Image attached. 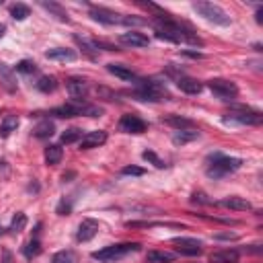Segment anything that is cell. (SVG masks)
Returning <instances> with one entry per match:
<instances>
[{
	"instance_id": "8d00e7d4",
	"label": "cell",
	"mask_w": 263,
	"mask_h": 263,
	"mask_svg": "<svg viewBox=\"0 0 263 263\" xmlns=\"http://www.w3.org/2000/svg\"><path fill=\"white\" fill-rule=\"evenodd\" d=\"M70 212H72V198L62 200L60 206H58V214H60V216H68Z\"/></svg>"
},
{
	"instance_id": "f546056e",
	"label": "cell",
	"mask_w": 263,
	"mask_h": 263,
	"mask_svg": "<svg viewBox=\"0 0 263 263\" xmlns=\"http://www.w3.org/2000/svg\"><path fill=\"white\" fill-rule=\"evenodd\" d=\"M25 226H27V216L23 214V212H18L14 218H12V224H10V232L12 234H18V232H23L25 230Z\"/></svg>"
},
{
	"instance_id": "9a60e30c",
	"label": "cell",
	"mask_w": 263,
	"mask_h": 263,
	"mask_svg": "<svg viewBox=\"0 0 263 263\" xmlns=\"http://www.w3.org/2000/svg\"><path fill=\"white\" fill-rule=\"evenodd\" d=\"M177 86H179V90L187 92V95H200V92L204 90V84L196 78H190V76H179Z\"/></svg>"
},
{
	"instance_id": "6da1fadb",
	"label": "cell",
	"mask_w": 263,
	"mask_h": 263,
	"mask_svg": "<svg viewBox=\"0 0 263 263\" xmlns=\"http://www.w3.org/2000/svg\"><path fill=\"white\" fill-rule=\"evenodd\" d=\"M132 97L138 101H150V103H160V101H168L171 95L162 82L154 80V78H144V80H136V90L132 92Z\"/></svg>"
},
{
	"instance_id": "5b68a950",
	"label": "cell",
	"mask_w": 263,
	"mask_h": 263,
	"mask_svg": "<svg viewBox=\"0 0 263 263\" xmlns=\"http://www.w3.org/2000/svg\"><path fill=\"white\" fill-rule=\"evenodd\" d=\"M138 251H140L138 242H122V245H111L101 251H95L92 253V259H97L101 263H116V261H120L132 253H138Z\"/></svg>"
},
{
	"instance_id": "52a82bcc",
	"label": "cell",
	"mask_w": 263,
	"mask_h": 263,
	"mask_svg": "<svg viewBox=\"0 0 263 263\" xmlns=\"http://www.w3.org/2000/svg\"><path fill=\"white\" fill-rule=\"evenodd\" d=\"M226 124H238V126H261L263 124V116L259 111H253L249 107H236L230 109V114L224 118Z\"/></svg>"
},
{
	"instance_id": "8fae6325",
	"label": "cell",
	"mask_w": 263,
	"mask_h": 263,
	"mask_svg": "<svg viewBox=\"0 0 263 263\" xmlns=\"http://www.w3.org/2000/svg\"><path fill=\"white\" fill-rule=\"evenodd\" d=\"M97 234H99V222L86 218V220L80 222L78 232H76V238H78V242H88V240L95 238Z\"/></svg>"
},
{
	"instance_id": "b9f144b4",
	"label": "cell",
	"mask_w": 263,
	"mask_h": 263,
	"mask_svg": "<svg viewBox=\"0 0 263 263\" xmlns=\"http://www.w3.org/2000/svg\"><path fill=\"white\" fill-rule=\"evenodd\" d=\"M257 23H259V25L263 23V8H259V10H257Z\"/></svg>"
},
{
	"instance_id": "3957f363",
	"label": "cell",
	"mask_w": 263,
	"mask_h": 263,
	"mask_svg": "<svg viewBox=\"0 0 263 263\" xmlns=\"http://www.w3.org/2000/svg\"><path fill=\"white\" fill-rule=\"evenodd\" d=\"M90 16L95 18L97 23H103V25H136V27H142L146 25L144 18H138V16H126V14H120V12H114L109 8H103V6H95L90 8Z\"/></svg>"
},
{
	"instance_id": "7bdbcfd3",
	"label": "cell",
	"mask_w": 263,
	"mask_h": 263,
	"mask_svg": "<svg viewBox=\"0 0 263 263\" xmlns=\"http://www.w3.org/2000/svg\"><path fill=\"white\" fill-rule=\"evenodd\" d=\"M4 33H6V27H4V25H2V23H0V37H2V35H4Z\"/></svg>"
},
{
	"instance_id": "30bf717a",
	"label": "cell",
	"mask_w": 263,
	"mask_h": 263,
	"mask_svg": "<svg viewBox=\"0 0 263 263\" xmlns=\"http://www.w3.org/2000/svg\"><path fill=\"white\" fill-rule=\"evenodd\" d=\"M146 128V122L138 116H124L120 120V132H124V134H144Z\"/></svg>"
},
{
	"instance_id": "d6a6232c",
	"label": "cell",
	"mask_w": 263,
	"mask_h": 263,
	"mask_svg": "<svg viewBox=\"0 0 263 263\" xmlns=\"http://www.w3.org/2000/svg\"><path fill=\"white\" fill-rule=\"evenodd\" d=\"M10 14H12V18H16V21H25V18L31 14V8L27 4H14L10 8Z\"/></svg>"
},
{
	"instance_id": "9c48e42d",
	"label": "cell",
	"mask_w": 263,
	"mask_h": 263,
	"mask_svg": "<svg viewBox=\"0 0 263 263\" xmlns=\"http://www.w3.org/2000/svg\"><path fill=\"white\" fill-rule=\"evenodd\" d=\"M173 242L177 245V253L181 255H187V257H200L204 253L202 249V242L196 240V238H173Z\"/></svg>"
},
{
	"instance_id": "ab89813d",
	"label": "cell",
	"mask_w": 263,
	"mask_h": 263,
	"mask_svg": "<svg viewBox=\"0 0 263 263\" xmlns=\"http://www.w3.org/2000/svg\"><path fill=\"white\" fill-rule=\"evenodd\" d=\"M194 202H200V204H212V200H206L204 194H194Z\"/></svg>"
},
{
	"instance_id": "ba28073f",
	"label": "cell",
	"mask_w": 263,
	"mask_h": 263,
	"mask_svg": "<svg viewBox=\"0 0 263 263\" xmlns=\"http://www.w3.org/2000/svg\"><path fill=\"white\" fill-rule=\"evenodd\" d=\"M208 88L212 90V95L218 97L220 101H234L238 97V88L234 82L226 78H214L208 82Z\"/></svg>"
},
{
	"instance_id": "83f0119b",
	"label": "cell",
	"mask_w": 263,
	"mask_h": 263,
	"mask_svg": "<svg viewBox=\"0 0 263 263\" xmlns=\"http://www.w3.org/2000/svg\"><path fill=\"white\" fill-rule=\"evenodd\" d=\"M42 242H40V238H31L29 242H27V245H25V257L27 259H35V257H40L42 255Z\"/></svg>"
},
{
	"instance_id": "5bb4252c",
	"label": "cell",
	"mask_w": 263,
	"mask_h": 263,
	"mask_svg": "<svg viewBox=\"0 0 263 263\" xmlns=\"http://www.w3.org/2000/svg\"><path fill=\"white\" fill-rule=\"evenodd\" d=\"M120 42L124 46H132V48H146L150 44V40L144 35V33H138V31H128V33H122L120 35Z\"/></svg>"
},
{
	"instance_id": "484cf974",
	"label": "cell",
	"mask_w": 263,
	"mask_h": 263,
	"mask_svg": "<svg viewBox=\"0 0 263 263\" xmlns=\"http://www.w3.org/2000/svg\"><path fill=\"white\" fill-rule=\"evenodd\" d=\"M18 128V118L16 116H6L0 124V138H8L12 132H16Z\"/></svg>"
},
{
	"instance_id": "603a6c76",
	"label": "cell",
	"mask_w": 263,
	"mask_h": 263,
	"mask_svg": "<svg viewBox=\"0 0 263 263\" xmlns=\"http://www.w3.org/2000/svg\"><path fill=\"white\" fill-rule=\"evenodd\" d=\"M175 259H177V255L171 251H150L146 255L148 263H173Z\"/></svg>"
},
{
	"instance_id": "1f68e13d",
	"label": "cell",
	"mask_w": 263,
	"mask_h": 263,
	"mask_svg": "<svg viewBox=\"0 0 263 263\" xmlns=\"http://www.w3.org/2000/svg\"><path fill=\"white\" fill-rule=\"evenodd\" d=\"M52 263H78V257L74 251H60L54 255Z\"/></svg>"
},
{
	"instance_id": "e575fe53",
	"label": "cell",
	"mask_w": 263,
	"mask_h": 263,
	"mask_svg": "<svg viewBox=\"0 0 263 263\" xmlns=\"http://www.w3.org/2000/svg\"><path fill=\"white\" fill-rule=\"evenodd\" d=\"M142 156H144V160L152 162V164H154L156 168H164V166H166V164H164V160H160V158H158V156H156V154L152 152V150H146V152H144Z\"/></svg>"
},
{
	"instance_id": "74e56055",
	"label": "cell",
	"mask_w": 263,
	"mask_h": 263,
	"mask_svg": "<svg viewBox=\"0 0 263 263\" xmlns=\"http://www.w3.org/2000/svg\"><path fill=\"white\" fill-rule=\"evenodd\" d=\"M0 263H14V257H12V253H10L8 249H4V251H2V257H0Z\"/></svg>"
},
{
	"instance_id": "d6986e66",
	"label": "cell",
	"mask_w": 263,
	"mask_h": 263,
	"mask_svg": "<svg viewBox=\"0 0 263 263\" xmlns=\"http://www.w3.org/2000/svg\"><path fill=\"white\" fill-rule=\"evenodd\" d=\"M200 138V132L198 130H175L173 132V144L183 146V144H190L194 140Z\"/></svg>"
},
{
	"instance_id": "e0dca14e",
	"label": "cell",
	"mask_w": 263,
	"mask_h": 263,
	"mask_svg": "<svg viewBox=\"0 0 263 263\" xmlns=\"http://www.w3.org/2000/svg\"><path fill=\"white\" fill-rule=\"evenodd\" d=\"M46 56H48V60H60V62H74V60L78 58L76 52H74V50H66V48L50 50Z\"/></svg>"
},
{
	"instance_id": "4dcf8cb0",
	"label": "cell",
	"mask_w": 263,
	"mask_h": 263,
	"mask_svg": "<svg viewBox=\"0 0 263 263\" xmlns=\"http://www.w3.org/2000/svg\"><path fill=\"white\" fill-rule=\"evenodd\" d=\"M78 140H82V130H78V128H70L62 134V144H74Z\"/></svg>"
},
{
	"instance_id": "7c38bea8",
	"label": "cell",
	"mask_w": 263,
	"mask_h": 263,
	"mask_svg": "<svg viewBox=\"0 0 263 263\" xmlns=\"http://www.w3.org/2000/svg\"><path fill=\"white\" fill-rule=\"evenodd\" d=\"M107 142V132L103 130H95V132H88L86 136H82L80 140V150H90V148H99Z\"/></svg>"
},
{
	"instance_id": "4316f807",
	"label": "cell",
	"mask_w": 263,
	"mask_h": 263,
	"mask_svg": "<svg viewBox=\"0 0 263 263\" xmlns=\"http://www.w3.org/2000/svg\"><path fill=\"white\" fill-rule=\"evenodd\" d=\"M42 6L46 8V10H50L56 18H58V21H62V23H70V16H68V12L58 4V2H46V0H44V2H42Z\"/></svg>"
},
{
	"instance_id": "8992f818",
	"label": "cell",
	"mask_w": 263,
	"mask_h": 263,
	"mask_svg": "<svg viewBox=\"0 0 263 263\" xmlns=\"http://www.w3.org/2000/svg\"><path fill=\"white\" fill-rule=\"evenodd\" d=\"M194 10H196L200 16H204L206 21H210V23H214V25H222V27L230 25V16L226 14V10L220 8V6L214 4V2H204V0H200V2L194 4Z\"/></svg>"
},
{
	"instance_id": "d590c367",
	"label": "cell",
	"mask_w": 263,
	"mask_h": 263,
	"mask_svg": "<svg viewBox=\"0 0 263 263\" xmlns=\"http://www.w3.org/2000/svg\"><path fill=\"white\" fill-rule=\"evenodd\" d=\"M146 171L142 166H126L124 171H122V175H128V177H142Z\"/></svg>"
},
{
	"instance_id": "f35d334b",
	"label": "cell",
	"mask_w": 263,
	"mask_h": 263,
	"mask_svg": "<svg viewBox=\"0 0 263 263\" xmlns=\"http://www.w3.org/2000/svg\"><path fill=\"white\" fill-rule=\"evenodd\" d=\"M214 238H218V240H234L236 234H232V232H222V234H216Z\"/></svg>"
},
{
	"instance_id": "60d3db41",
	"label": "cell",
	"mask_w": 263,
	"mask_h": 263,
	"mask_svg": "<svg viewBox=\"0 0 263 263\" xmlns=\"http://www.w3.org/2000/svg\"><path fill=\"white\" fill-rule=\"evenodd\" d=\"M74 177H76V173H72V171H70V173H64V175H62V179H64V181H68V179H74Z\"/></svg>"
},
{
	"instance_id": "277c9868",
	"label": "cell",
	"mask_w": 263,
	"mask_h": 263,
	"mask_svg": "<svg viewBox=\"0 0 263 263\" xmlns=\"http://www.w3.org/2000/svg\"><path fill=\"white\" fill-rule=\"evenodd\" d=\"M52 116L56 118H80V116H86V118H101L103 116V109L97 107V105H86V103H78V101H74V103H68V105H62V107H56L50 111Z\"/></svg>"
},
{
	"instance_id": "ac0fdd59",
	"label": "cell",
	"mask_w": 263,
	"mask_h": 263,
	"mask_svg": "<svg viewBox=\"0 0 263 263\" xmlns=\"http://www.w3.org/2000/svg\"><path fill=\"white\" fill-rule=\"evenodd\" d=\"M107 72L114 74V76L122 78V80H136V74L130 66H124V64H107Z\"/></svg>"
},
{
	"instance_id": "2e32d148",
	"label": "cell",
	"mask_w": 263,
	"mask_h": 263,
	"mask_svg": "<svg viewBox=\"0 0 263 263\" xmlns=\"http://www.w3.org/2000/svg\"><path fill=\"white\" fill-rule=\"evenodd\" d=\"M220 206H222V208L234 210V212H247V210H251V204H249L245 198H236V196L222 200V202H220Z\"/></svg>"
},
{
	"instance_id": "7a4b0ae2",
	"label": "cell",
	"mask_w": 263,
	"mask_h": 263,
	"mask_svg": "<svg viewBox=\"0 0 263 263\" xmlns=\"http://www.w3.org/2000/svg\"><path fill=\"white\" fill-rule=\"evenodd\" d=\"M206 164H208V168H206L208 177L222 179V177L238 171V168L242 166V160L234 158V156H224V154H210L208 160H206Z\"/></svg>"
},
{
	"instance_id": "ffe728a7",
	"label": "cell",
	"mask_w": 263,
	"mask_h": 263,
	"mask_svg": "<svg viewBox=\"0 0 263 263\" xmlns=\"http://www.w3.org/2000/svg\"><path fill=\"white\" fill-rule=\"evenodd\" d=\"M0 82H2V86H4L8 92H14V90H16V76H14V72H12L6 64H0Z\"/></svg>"
},
{
	"instance_id": "f1b7e54d",
	"label": "cell",
	"mask_w": 263,
	"mask_h": 263,
	"mask_svg": "<svg viewBox=\"0 0 263 263\" xmlns=\"http://www.w3.org/2000/svg\"><path fill=\"white\" fill-rule=\"evenodd\" d=\"M37 88H40L42 92H46V95H50V92H54L56 88H58V80H56L54 76H42L40 82H37Z\"/></svg>"
},
{
	"instance_id": "d4e9b609",
	"label": "cell",
	"mask_w": 263,
	"mask_h": 263,
	"mask_svg": "<svg viewBox=\"0 0 263 263\" xmlns=\"http://www.w3.org/2000/svg\"><path fill=\"white\" fill-rule=\"evenodd\" d=\"M238 261V251H218L210 255V263H236Z\"/></svg>"
},
{
	"instance_id": "7402d4cb",
	"label": "cell",
	"mask_w": 263,
	"mask_h": 263,
	"mask_svg": "<svg viewBox=\"0 0 263 263\" xmlns=\"http://www.w3.org/2000/svg\"><path fill=\"white\" fill-rule=\"evenodd\" d=\"M166 126H171L175 130H196V124L187 118H181V116H171V118H164L162 120Z\"/></svg>"
},
{
	"instance_id": "4fadbf2b",
	"label": "cell",
	"mask_w": 263,
	"mask_h": 263,
	"mask_svg": "<svg viewBox=\"0 0 263 263\" xmlns=\"http://www.w3.org/2000/svg\"><path fill=\"white\" fill-rule=\"evenodd\" d=\"M66 88L70 92V97L74 101H80L86 97V92H88V82L82 80V78H68L66 80Z\"/></svg>"
},
{
	"instance_id": "44dd1931",
	"label": "cell",
	"mask_w": 263,
	"mask_h": 263,
	"mask_svg": "<svg viewBox=\"0 0 263 263\" xmlns=\"http://www.w3.org/2000/svg\"><path fill=\"white\" fill-rule=\"evenodd\" d=\"M54 132H56V126H54V122H50V120H44V122H40V124L35 126L33 134H35V138L46 140V138H52V136H54Z\"/></svg>"
},
{
	"instance_id": "cb8c5ba5",
	"label": "cell",
	"mask_w": 263,
	"mask_h": 263,
	"mask_svg": "<svg viewBox=\"0 0 263 263\" xmlns=\"http://www.w3.org/2000/svg\"><path fill=\"white\" fill-rule=\"evenodd\" d=\"M62 156H64V150H62V146H58V144H52V146H48L46 148V162L48 164H60L62 162Z\"/></svg>"
},
{
	"instance_id": "836d02e7",
	"label": "cell",
	"mask_w": 263,
	"mask_h": 263,
	"mask_svg": "<svg viewBox=\"0 0 263 263\" xmlns=\"http://www.w3.org/2000/svg\"><path fill=\"white\" fill-rule=\"evenodd\" d=\"M16 72L21 74H35L37 72V64L33 60H21L16 64Z\"/></svg>"
}]
</instances>
